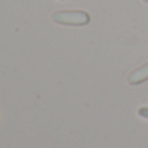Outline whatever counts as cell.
<instances>
[{"label": "cell", "instance_id": "6da1fadb", "mask_svg": "<svg viewBox=\"0 0 148 148\" xmlns=\"http://www.w3.org/2000/svg\"><path fill=\"white\" fill-rule=\"evenodd\" d=\"M52 20L60 25L83 26L90 22V14L84 10H60L52 14Z\"/></svg>", "mask_w": 148, "mask_h": 148}, {"label": "cell", "instance_id": "7a4b0ae2", "mask_svg": "<svg viewBox=\"0 0 148 148\" xmlns=\"http://www.w3.org/2000/svg\"><path fill=\"white\" fill-rule=\"evenodd\" d=\"M146 81H148V62L144 65H142V66L138 68V69L133 70L127 78V82L131 84V86L140 84Z\"/></svg>", "mask_w": 148, "mask_h": 148}, {"label": "cell", "instance_id": "3957f363", "mask_svg": "<svg viewBox=\"0 0 148 148\" xmlns=\"http://www.w3.org/2000/svg\"><path fill=\"white\" fill-rule=\"evenodd\" d=\"M138 113H139V116H140V117L147 118V120H148V107H142V108H139Z\"/></svg>", "mask_w": 148, "mask_h": 148}, {"label": "cell", "instance_id": "277c9868", "mask_svg": "<svg viewBox=\"0 0 148 148\" xmlns=\"http://www.w3.org/2000/svg\"><path fill=\"white\" fill-rule=\"evenodd\" d=\"M143 1H144V3H148V0H143Z\"/></svg>", "mask_w": 148, "mask_h": 148}, {"label": "cell", "instance_id": "5b68a950", "mask_svg": "<svg viewBox=\"0 0 148 148\" xmlns=\"http://www.w3.org/2000/svg\"><path fill=\"white\" fill-rule=\"evenodd\" d=\"M61 1H62V0H61Z\"/></svg>", "mask_w": 148, "mask_h": 148}]
</instances>
